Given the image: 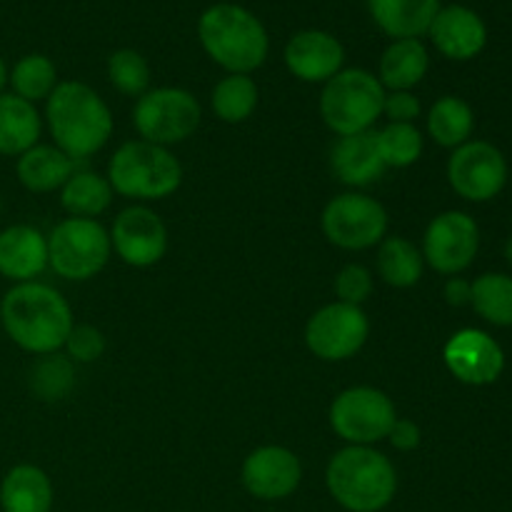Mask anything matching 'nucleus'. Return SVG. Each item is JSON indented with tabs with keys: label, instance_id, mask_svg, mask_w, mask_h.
<instances>
[{
	"label": "nucleus",
	"instance_id": "412c9836",
	"mask_svg": "<svg viewBox=\"0 0 512 512\" xmlns=\"http://www.w3.org/2000/svg\"><path fill=\"white\" fill-rule=\"evenodd\" d=\"M438 10L440 0H370L375 23L395 40L420 38L428 33Z\"/></svg>",
	"mask_w": 512,
	"mask_h": 512
},
{
	"label": "nucleus",
	"instance_id": "58836bf2",
	"mask_svg": "<svg viewBox=\"0 0 512 512\" xmlns=\"http://www.w3.org/2000/svg\"><path fill=\"white\" fill-rule=\"evenodd\" d=\"M445 300H448L450 305H455V308H460V305H468L470 303V283H465V280H460V278H450L448 283H445Z\"/></svg>",
	"mask_w": 512,
	"mask_h": 512
},
{
	"label": "nucleus",
	"instance_id": "ea45409f",
	"mask_svg": "<svg viewBox=\"0 0 512 512\" xmlns=\"http://www.w3.org/2000/svg\"><path fill=\"white\" fill-rule=\"evenodd\" d=\"M5 83H8V68H5L3 58H0V93H3Z\"/></svg>",
	"mask_w": 512,
	"mask_h": 512
},
{
	"label": "nucleus",
	"instance_id": "393cba45",
	"mask_svg": "<svg viewBox=\"0 0 512 512\" xmlns=\"http://www.w3.org/2000/svg\"><path fill=\"white\" fill-rule=\"evenodd\" d=\"M428 50L418 38L395 40L380 58V85L393 90H410L428 73Z\"/></svg>",
	"mask_w": 512,
	"mask_h": 512
},
{
	"label": "nucleus",
	"instance_id": "f8f14e48",
	"mask_svg": "<svg viewBox=\"0 0 512 512\" xmlns=\"http://www.w3.org/2000/svg\"><path fill=\"white\" fill-rule=\"evenodd\" d=\"M448 180L460 198L485 203L508 183V163L495 145L485 140H468L450 155Z\"/></svg>",
	"mask_w": 512,
	"mask_h": 512
},
{
	"label": "nucleus",
	"instance_id": "b1692460",
	"mask_svg": "<svg viewBox=\"0 0 512 512\" xmlns=\"http://www.w3.org/2000/svg\"><path fill=\"white\" fill-rule=\"evenodd\" d=\"M40 115L33 103L0 93V155H23L40 138Z\"/></svg>",
	"mask_w": 512,
	"mask_h": 512
},
{
	"label": "nucleus",
	"instance_id": "7c9ffc66",
	"mask_svg": "<svg viewBox=\"0 0 512 512\" xmlns=\"http://www.w3.org/2000/svg\"><path fill=\"white\" fill-rule=\"evenodd\" d=\"M10 85L15 90L13 95L28 100V103L48 100L58 85L53 60L45 58V55H25L15 63L13 73H10Z\"/></svg>",
	"mask_w": 512,
	"mask_h": 512
},
{
	"label": "nucleus",
	"instance_id": "9b49d317",
	"mask_svg": "<svg viewBox=\"0 0 512 512\" xmlns=\"http://www.w3.org/2000/svg\"><path fill=\"white\" fill-rule=\"evenodd\" d=\"M370 335L368 315L363 308L348 303H330L320 308L305 328L310 353L328 363L348 360L358 353Z\"/></svg>",
	"mask_w": 512,
	"mask_h": 512
},
{
	"label": "nucleus",
	"instance_id": "a878e982",
	"mask_svg": "<svg viewBox=\"0 0 512 512\" xmlns=\"http://www.w3.org/2000/svg\"><path fill=\"white\" fill-rule=\"evenodd\" d=\"M113 200V185L108 178L90 170H80V173L70 175L68 183L60 188V203L68 210L73 218H90L105 213Z\"/></svg>",
	"mask_w": 512,
	"mask_h": 512
},
{
	"label": "nucleus",
	"instance_id": "2f4dec72",
	"mask_svg": "<svg viewBox=\"0 0 512 512\" xmlns=\"http://www.w3.org/2000/svg\"><path fill=\"white\" fill-rule=\"evenodd\" d=\"M30 388L45 403H58L70 395L75 388V368L73 360L65 355L50 353L43 355L30 370Z\"/></svg>",
	"mask_w": 512,
	"mask_h": 512
},
{
	"label": "nucleus",
	"instance_id": "7ed1b4c3",
	"mask_svg": "<svg viewBox=\"0 0 512 512\" xmlns=\"http://www.w3.org/2000/svg\"><path fill=\"white\" fill-rule=\"evenodd\" d=\"M325 480L330 495L350 512L383 510L398 490L393 463L368 445H350L335 453Z\"/></svg>",
	"mask_w": 512,
	"mask_h": 512
},
{
	"label": "nucleus",
	"instance_id": "ddd939ff",
	"mask_svg": "<svg viewBox=\"0 0 512 512\" xmlns=\"http://www.w3.org/2000/svg\"><path fill=\"white\" fill-rule=\"evenodd\" d=\"M480 248L478 223L468 213H440L425 230L423 260L443 275H458L470 268Z\"/></svg>",
	"mask_w": 512,
	"mask_h": 512
},
{
	"label": "nucleus",
	"instance_id": "c756f323",
	"mask_svg": "<svg viewBox=\"0 0 512 512\" xmlns=\"http://www.w3.org/2000/svg\"><path fill=\"white\" fill-rule=\"evenodd\" d=\"M258 105V85L248 75L230 73L213 90V110L223 123H243Z\"/></svg>",
	"mask_w": 512,
	"mask_h": 512
},
{
	"label": "nucleus",
	"instance_id": "473e14b6",
	"mask_svg": "<svg viewBox=\"0 0 512 512\" xmlns=\"http://www.w3.org/2000/svg\"><path fill=\"white\" fill-rule=\"evenodd\" d=\"M375 143L385 168H408L423 153V135L408 123H388L375 133Z\"/></svg>",
	"mask_w": 512,
	"mask_h": 512
},
{
	"label": "nucleus",
	"instance_id": "39448f33",
	"mask_svg": "<svg viewBox=\"0 0 512 512\" xmlns=\"http://www.w3.org/2000/svg\"><path fill=\"white\" fill-rule=\"evenodd\" d=\"M108 183L125 198L160 200L180 188L183 168L163 145L133 140L115 150L108 165Z\"/></svg>",
	"mask_w": 512,
	"mask_h": 512
},
{
	"label": "nucleus",
	"instance_id": "4be33fe9",
	"mask_svg": "<svg viewBox=\"0 0 512 512\" xmlns=\"http://www.w3.org/2000/svg\"><path fill=\"white\" fill-rule=\"evenodd\" d=\"M0 508L3 512H50L53 508V485L35 465H15L0 485Z\"/></svg>",
	"mask_w": 512,
	"mask_h": 512
},
{
	"label": "nucleus",
	"instance_id": "423d86ee",
	"mask_svg": "<svg viewBox=\"0 0 512 512\" xmlns=\"http://www.w3.org/2000/svg\"><path fill=\"white\" fill-rule=\"evenodd\" d=\"M385 88L373 73L360 68L340 70L325 83L320 95V113L333 133H368L370 125L383 115Z\"/></svg>",
	"mask_w": 512,
	"mask_h": 512
},
{
	"label": "nucleus",
	"instance_id": "4c0bfd02",
	"mask_svg": "<svg viewBox=\"0 0 512 512\" xmlns=\"http://www.w3.org/2000/svg\"><path fill=\"white\" fill-rule=\"evenodd\" d=\"M388 440L393 443V448L408 453V450H415L420 445V428L413 420H395V425L388 433Z\"/></svg>",
	"mask_w": 512,
	"mask_h": 512
},
{
	"label": "nucleus",
	"instance_id": "a211bd4d",
	"mask_svg": "<svg viewBox=\"0 0 512 512\" xmlns=\"http://www.w3.org/2000/svg\"><path fill=\"white\" fill-rule=\"evenodd\" d=\"M428 33L435 48L450 60L475 58L488 43V28H485L483 18L465 5L440 8Z\"/></svg>",
	"mask_w": 512,
	"mask_h": 512
},
{
	"label": "nucleus",
	"instance_id": "72a5a7b5",
	"mask_svg": "<svg viewBox=\"0 0 512 512\" xmlns=\"http://www.w3.org/2000/svg\"><path fill=\"white\" fill-rule=\"evenodd\" d=\"M108 78L120 93L145 95L150 85V65L135 50H118L108 60Z\"/></svg>",
	"mask_w": 512,
	"mask_h": 512
},
{
	"label": "nucleus",
	"instance_id": "bb28decb",
	"mask_svg": "<svg viewBox=\"0 0 512 512\" xmlns=\"http://www.w3.org/2000/svg\"><path fill=\"white\" fill-rule=\"evenodd\" d=\"M475 128V115L465 100L455 95H445L430 108L428 113V133L443 148H460L470 140Z\"/></svg>",
	"mask_w": 512,
	"mask_h": 512
},
{
	"label": "nucleus",
	"instance_id": "f704fd0d",
	"mask_svg": "<svg viewBox=\"0 0 512 512\" xmlns=\"http://www.w3.org/2000/svg\"><path fill=\"white\" fill-rule=\"evenodd\" d=\"M373 293V275L363 265H345L343 270L335 278V295H338V303L348 305H363L365 300Z\"/></svg>",
	"mask_w": 512,
	"mask_h": 512
},
{
	"label": "nucleus",
	"instance_id": "e433bc0d",
	"mask_svg": "<svg viewBox=\"0 0 512 512\" xmlns=\"http://www.w3.org/2000/svg\"><path fill=\"white\" fill-rule=\"evenodd\" d=\"M383 115L390 123L413 125V120L420 115V100L415 98L410 90H393V93H385Z\"/></svg>",
	"mask_w": 512,
	"mask_h": 512
},
{
	"label": "nucleus",
	"instance_id": "2eb2a0df",
	"mask_svg": "<svg viewBox=\"0 0 512 512\" xmlns=\"http://www.w3.org/2000/svg\"><path fill=\"white\" fill-rule=\"evenodd\" d=\"M450 373L465 385H490L503 375L505 353L498 340L475 328L458 330L443 350Z\"/></svg>",
	"mask_w": 512,
	"mask_h": 512
},
{
	"label": "nucleus",
	"instance_id": "6e6552de",
	"mask_svg": "<svg viewBox=\"0 0 512 512\" xmlns=\"http://www.w3.org/2000/svg\"><path fill=\"white\" fill-rule=\"evenodd\" d=\"M133 123L145 143L168 148L183 143L198 130L200 105L183 88H155L140 95L133 110Z\"/></svg>",
	"mask_w": 512,
	"mask_h": 512
},
{
	"label": "nucleus",
	"instance_id": "cd10ccee",
	"mask_svg": "<svg viewBox=\"0 0 512 512\" xmlns=\"http://www.w3.org/2000/svg\"><path fill=\"white\" fill-rule=\"evenodd\" d=\"M470 305L490 325H512V278L505 273H485L470 283Z\"/></svg>",
	"mask_w": 512,
	"mask_h": 512
},
{
	"label": "nucleus",
	"instance_id": "5701e85b",
	"mask_svg": "<svg viewBox=\"0 0 512 512\" xmlns=\"http://www.w3.org/2000/svg\"><path fill=\"white\" fill-rule=\"evenodd\" d=\"M18 180L30 193H50L63 188L75 173V160L55 145H33L18 158Z\"/></svg>",
	"mask_w": 512,
	"mask_h": 512
},
{
	"label": "nucleus",
	"instance_id": "aec40b11",
	"mask_svg": "<svg viewBox=\"0 0 512 512\" xmlns=\"http://www.w3.org/2000/svg\"><path fill=\"white\" fill-rule=\"evenodd\" d=\"M333 170L345 185H363L375 183L385 173V163L378 153L375 133L343 135L333 148Z\"/></svg>",
	"mask_w": 512,
	"mask_h": 512
},
{
	"label": "nucleus",
	"instance_id": "dca6fc26",
	"mask_svg": "<svg viewBox=\"0 0 512 512\" xmlns=\"http://www.w3.org/2000/svg\"><path fill=\"white\" fill-rule=\"evenodd\" d=\"M303 468L293 450L265 445L253 450L243 463V485L260 500H283L300 485Z\"/></svg>",
	"mask_w": 512,
	"mask_h": 512
},
{
	"label": "nucleus",
	"instance_id": "4468645a",
	"mask_svg": "<svg viewBox=\"0 0 512 512\" xmlns=\"http://www.w3.org/2000/svg\"><path fill=\"white\" fill-rule=\"evenodd\" d=\"M110 245L123 263L133 268H150L168 250V230L153 210L135 205L115 218Z\"/></svg>",
	"mask_w": 512,
	"mask_h": 512
},
{
	"label": "nucleus",
	"instance_id": "f3484780",
	"mask_svg": "<svg viewBox=\"0 0 512 512\" xmlns=\"http://www.w3.org/2000/svg\"><path fill=\"white\" fill-rule=\"evenodd\" d=\"M345 50L338 38L323 30H303L285 45V65L305 83H328L340 73Z\"/></svg>",
	"mask_w": 512,
	"mask_h": 512
},
{
	"label": "nucleus",
	"instance_id": "c85d7f7f",
	"mask_svg": "<svg viewBox=\"0 0 512 512\" xmlns=\"http://www.w3.org/2000/svg\"><path fill=\"white\" fill-rule=\"evenodd\" d=\"M378 273L390 288H413L423 275V255L410 240L385 238L378 250Z\"/></svg>",
	"mask_w": 512,
	"mask_h": 512
},
{
	"label": "nucleus",
	"instance_id": "9d476101",
	"mask_svg": "<svg viewBox=\"0 0 512 512\" xmlns=\"http://www.w3.org/2000/svg\"><path fill=\"white\" fill-rule=\"evenodd\" d=\"M323 233L330 243L343 250L373 248L385 240L388 213L368 195H338L323 210Z\"/></svg>",
	"mask_w": 512,
	"mask_h": 512
},
{
	"label": "nucleus",
	"instance_id": "20e7f679",
	"mask_svg": "<svg viewBox=\"0 0 512 512\" xmlns=\"http://www.w3.org/2000/svg\"><path fill=\"white\" fill-rule=\"evenodd\" d=\"M198 35L205 53L230 73L248 75L268 58V33L263 23L240 5L220 3L205 10Z\"/></svg>",
	"mask_w": 512,
	"mask_h": 512
},
{
	"label": "nucleus",
	"instance_id": "6ab92c4d",
	"mask_svg": "<svg viewBox=\"0 0 512 512\" xmlns=\"http://www.w3.org/2000/svg\"><path fill=\"white\" fill-rule=\"evenodd\" d=\"M48 268V238L33 225H13L0 233V275L30 283Z\"/></svg>",
	"mask_w": 512,
	"mask_h": 512
},
{
	"label": "nucleus",
	"instance_id": "f03ea898",
	"mask_svg": "<svg viewBox=\"0 0 512 512\" xmlns=\"http://www.w3.org/2000/svg\"><path fill=\"white\" fill-rule=\"evenodd\" d=\"M45 120L55 138V148L73 160L98 153L113 133L108 105L90 85L78 80L55 85L45 105Z\"/></svg>",
	"mask_w": 512,
	"mask_h": 512
},
{
	"label": "nucleus",
	"instance_id": "f257e3e1",
	"mask_svg": "<svg viewBox=\"0 0 512 512\" xmlns=\"http://www.w3.org/2000/svg\"><path fill=\"white\" fill-rule=\"evenodd\" d=\"M0 325L15 345L35 355L58 353L73 330V313L63 295L43 283H18L0 303Z\"/></svg>",
	"mask_w": 512,
	"mask_h": 512
},
{
	"label": "nucleus",
	"instance_id": "c9c22d12",
	"mask_svg": "<svg viewBox=\"0 0 512 512\" xmlns=\"http://www.w3.org/2000/svg\"><path fill=\"white\" fill-rule=\"evenodd\" d=\"M63 348H68V358L75 363H93L105 353V338L93 325H73Z\"/></svg>",
	"mask_w": 512,
	"mask_h": 512
},
{
	"label": "nucleus",
	"instance_id": "1a4fd4ad",
	"mask_svg": "<svg viewBox=\"0 0 512 512\" xmlns=\"http://www.w3.org/2000/svg\"><path fill=\"white\" fill-rule=\"evenodd\" d=\"M395 405L378 388H348L330 405V425L350 445H370L388 438L395 425Z\"/></svg>",
	"mask_w": 512,
	"mask_h": 512
},
{
	"label": "nucleus",
	"instance_id": "0eeeda50",
	"mask_svg": "<svg viewBox=\"0 0 512 512\" xmlns=\"http://www.w3.org/2000/svg\"><path fill=\"white\" fill-rule=\"evenodd\" d=\"M110 235L90 218H68L48 235V265L65 280H90L110 258Z\"/></svg>",
	"mask_w": 512,
	"mask_h": 512
}]
</instances>
